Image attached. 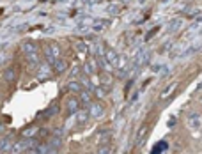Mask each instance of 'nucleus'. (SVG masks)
I'll list each match as a JSON object with an SVG mask.
<instances>
[{"instance_id":"f257e3e1","label":"nucleus","mask_w":202,"mask_h":154,"mask_svg":"<svg viewBox=\"0 0 202 154\" xmlns=\"http://www.w3.org/2000/svg\"><path fill=\"white\" fill-rule=\"evenodd\" d=\"M27 149H32V138H23V140H18V142L12 145L11 154H21V152H23V151H27Z\"/></svg>"},{"instance_id":"dca6fc26","label":"nucleus","mask_w":202,"mask_h":154,"mask_svg":"<svg viewBox=\"0 0 202 154\" xmlns=\"http://www.w3.org/2000/svg\"><path fill=\"white\" fill-rule=\"evenodd\" d=\"M67 89L71 90V92H82V85L78 81H71L69 85H67Z\"/></svg>"},{"instance_id":"393cba45","label":"nucleus","mask_w":202,"mask_h":154,"mask_svg":"<svg viewBox=\"0 0 202 154\" xmlns=\"http://www.w3.org/2000/svg\"><path fill=\"white\" fill-rule=\"evenodd\" d=\"M28 154H43L39 149H37V145L36 147H32V149H28Z\"/></svg>"},{"instance_id":"c85d7f7f","label":"nucleus","mask_w":202,"mask_h":154,"mask_svg":"<svg viewBox=\"0 0 202 154\" xmlns=\"http://www.w3.org/2000/svg\"><path fill=\"white\" fill-rule=\"evenodd\" d=\"M82 83H85V85H87L89 89H92V83H89V80H87V78H83V80H82Z\"/></svg>"},{"instance_id":"412c9836","label":"nucleus","mask_w":202,"mask_h":154,"mask_svg":"<svg viewBox=\"0 0 202 154\" xmlns=\"http://www.w3.org/2000/svg\"><path fill=\"white\" fill-rule=\"evenodd\" d=\"M85 71H87V75H92L96 71V62H87L85 64Z\"/></svg>"},{"instance_id":"bb28decb","label":"nucleus","mask_w":202,"mask_h":154,"mask_svg":"<svg viewBox=\"0 0 202 154\" xmlns=\"http://www.w3.org/2000/svg\"><path fill=\"white\" fill-rule=\"evenodd\" d=\"M76 48H78V50H80V51H82V53H83V51H85V44H83V43H82V41H78V43H76Z\"/></svg>"},{"instance_id":"5701e85b","label":"nucleus","mask_w":202,"mask_h":154,"mask_svg":"<svg viewBox=\"0 0 202 154\" xmlns=\"http://www.w3.org/2000/svg\"><path fill=\"white\" fill-rule=\"evenodd\" d=\"M174 87H176L174 83H172V85H168V87H167V90H165V92H161V97H167V94H170L172 90H174Z\"/></svg>"},{"instance_id":"f03ea898","label":"nucleus","mask_w":202,"mask_h":154,"mask_svg":"<svg viewBox=\"0 0 202 154\" xmlns=\"http://www.w3.org/2000/svg\"><path fill=\"white\" fill-rule=\"evenodd\" d=\"M89 112H91L92 117L99 119V117H103L105 108H103V105H101V103H91V105H89Z\"/></svg>"},{"instance_id":"6ab92c4d","label":"nucleus","mask_w":202,"mask_h":154,"mask_svg":"<svg viewBox=\"0 0 202 154\" xmlns=\"http://www.w3.org/2000/svg\"><path fill=\"white\" fill-rule=\"evenodd\" d=\"M59 110H60V106L57 105V103H53V105L48 108V114H46V115H55V114H59Z\"/></svg>"},{"instance_id":"423d86ee","label":"nucleus","mask_w":202,"mask_h":154,"mask_svg":"<svg viewBox=\"0 0 202 154\" xmlns=\"http://www.w3.org/2000/svg\"><path fill=\"white\" fill-rule=\"evenodd\" d=\"M190 126H192L193 129L202 128V117H200V115H197V114H192V115H190Z\"/></svg>"},{"instance_id":"f8f14e48","label":"nucleus","mask_w":202,"mask_h":154,"mask_svg":"<svg viewBox=\"0 0 202 154\" xmlns=\"http://www.w3.org/2000/svg\"><path fill=\"white\" fill-rule=\"evenodd\" d=\"M48 145H52V147H57V149H59V147L62 145V138H60V136H52V138L48 140Z\"/></svg>"},{"instance_id":"9b49d317","label":"nucleus","mask_w":202,"mask_h":154,"mask_svg":"<svg viewBox=\"0 0 202 154\" xmlns=\"http://www.w3.org/2000/svg\"><path fill=\"white\" fill-rule=\"evenodd\" d=\"M106 57H108V60H110V64H121V60L117 59V53H115V51H112V50H108L106 53Z\"/></svg>"},{"instance_id":"4be33fe9","label":"nucleus","mask_w":202,"mask_h":154,"mask_svg":"<svg viewBox=\"0 0 202 154\" xmlns=\"http://www.w3.org/2000/svg\"><path fill=\"white\" fill-rule=\"evenodd\" d=\"M144 60H146V50H142V51L137 55V66H140Z\"/></svg>"},{"instance_id":"1a4fd4ad","label":"nucleus","mask_w":202,"mask_h":154,"mask_svg":"<svg viewBox=\"0 0 202 154\" xmlns=\"http://www.w3.org/2000/svg\"><path fill=\"white\" fill-rule=\"evenodd\" d=\"M4 78H5L7 81H14V78H16V71H14V67H7V69H5Z\"/></svg>"},{"instance_id":"cd10ccee","label":"nucleus","mask_w":202,"mask_h":154,"mask_svg":"<svg viewBox=\"0 0 202 154\" xmlns=\"http://www.w3.org/2000/svg\"><path fill=\"white\" fill-rule=\"evenodd\" d=\"M156 32H158V27H156V29H153V30H151V32L147 34V41H149V39H151V37H153V36H154Z\"/></svg>"},{"instance_id":"9d476101","label":"nucleus","mask_w":202,"mask_h":154,"mask_svg":"<svg viewBox=\"0 0 202 154\" xmlns=\"http://www.w3.org/2000/svg\"><path fill=\"white\" fill-rule=\"evenodd\" d=\"M36 133H37V128L36 126H30V128H27V129H23V138H32V136H36Z\"/></svg>"},{"instance_id":"aec40b11","label":"nucleus","mask_w":202,"mask_h":154,"mask_svg":"<svg viewBox=\"0 0 202 154\" xmlns=\"http://www.w3.org/2000/svg\"><path fill=\"white\" fill-rule=\"evenodd\" d=\"M98 140H99V144H106L108 140H110V133H108V131H106V133L103 131V133H101V135L98 136Z\"/></svg>"},{"instance_id":"7ed1b4c3","label":"nucleus","mask_w":202,"mask_h":154,"mask_svg":"<svg viewBox=\"0 0 202 154\" xmlns=\"http://www.w3.org/2000/svg\"><path fill=\"white\" fill-rule=\"evenodd\" d=\"M21 51L28 57V55H32V53H37V46H36V43H32V41H25L21 44Z\"/></svg>"},{"instance_id":"a211bd4d","label":"nucleus","mask_w":202,"mask_h":154,"mask_svg":"<svg viewBox=\"0 0 202 154\" xmlns=\"http://www.w3.org/2000/svg\"><path fill=\"white\" fill-rule=\"evenodd\" d=\"M80 101L85 103V105H91V94L89 92H82L80 94Z\"/></svg>"},{"instance_id":"ddd939ff","label":"nucleus","mask_w":202,"mask_h":154,"mask_svg":"<svg viewBox=\"0 0 202 154\" xmlns=\"http://www.w3.org/2000/svg\"><path fill=\"white\" fill-rule=\"evenodd\" d=\"M48 75H50V66L43 64V66L39 67V73H37V76H39V78H45V76H48Z\"/></svg>"},{"instance_id":"20e7f679","label":"nucleus","mask_w":202,"mask_h":154,"mask_svg":"<svg viewBox=\"0 0 202 154\" xmlns=\"http://www.w3.org/2000/svg\"><path fill=\"white\" fill-rule=\"evenodd\" d=\"M78 106H80L78 97H69V99H67V112H69V114H76Z\"/></svg>"},{"instance_id":"4468645a","label":"nucleus","mask_w":202,"mask_h":154,"mask_svg":"<svg viewBox=\"0 0 202 154\" xmlns=\"http://www.w3.org/2000/svg\"><path fill=\"white\" fill-rule=\"evenodd\" d=\"M50 50H52L53 59L57 60V59H59V55H60V48H59V44H57V43H52V44H50Z\"/></svg>"},{"instance_id":"f3484780","label":"nucleus","mask_w":202,"mask_h":154,"mask_svg":"<svg viewBox=\"0 0 202 154\" xmlns=\"http://www.w3.org/2000/svg\"><path fill=\"white\" fill-rule=\"evenodd\" d=\"M9 140H11V138H5V136L2 138V154H5V151L12 149V147H11V142H9Z\"/></svg>"},{"instance_id":"a878e982","label":"nucleus","mask_w":202,"mask_h":154,"mask_svg":"<svg viewBox=\"0 0 202 154\" xmlns=\"http://www.w3.org/2000/svg\"><path fill=\"white\" fill-rule=\"evenodd\" d=\"M108 152H110V151H108V147H105V145L99 147V151H98V154H108Z\"/></svg>"},{"instance_id":"2eb2a0df","label":"nucleus","mask_w":202,"mask_h":154,"mask_svg":"<svg viewBox=\"0 0 202 154\" xmlns=\"http://www.w3.org/2000/svg\"><path fill=\"white\" fill-rule=\"evenodd\" d=\"M168 147V144L167 142H160V144H156V147L153 149V152L151 154H160V151H165Z\"/></svg>"},{"instance_id":"b1692460","label":"nucleus","mask_w":202,"mask_h":154,"mask_svg":"<svg viewBox=\"0 0 202 154\" xmlns=\"http://www.w3.org/2000/svg\"><path fill=\"white\" fill-rule=\"evenodd\" d=\"M27 59H28V62H32V64L36 62V64H37V53H32V55H28Z\"/></svg>"},{"instance_id":"39448f33","label":"nucleus","mask_w":202,"mask_h":154,"mask_svg":"<svg viewBox=\"0 0 202 154\" xmlns=\"http://www.w3.org/2000/svg\"><path fill=\"white\" fill-rule=\"evenodd\" d=\"M146 133H147V124H142L140 126V129L137 131V136H135V140H137V145H140L142 142H144V136H146Z\"/></svg>"},{"instance_id":"0eeeda50","label":"nucleus","mask_w":202,"mask_h":154,"mask_svg":"<svg viewBox=\"0 0 202 154\" xmlns=\"http://www.w3.org/2000/svg\"><path fill=\"white\" fill-rule=\"evenodd\" d=\"M53 69H55V73H64L66 71V62H62L60 59H57L55 62H53Z\"/></svg>"},{"instance_id":"6e6552de","label":"nucleus","mask_w":202,"mask_h":154,"mask_svg":"<svg viewBox=\"0 0 202 154\" xmlns=\"http://www.w3.org/2000/svg\"><path fill=\"white\" fill-rule=\"evenodd\" d=\"M89 115H91V112H85V110H80L78 112V115H76V122L78 124H83L85 120L89 119Z\"/></svg>"}]
</instances>
